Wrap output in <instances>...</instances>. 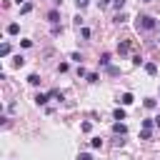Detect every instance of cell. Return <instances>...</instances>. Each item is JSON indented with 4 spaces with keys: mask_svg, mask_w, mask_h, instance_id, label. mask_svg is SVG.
<instances>
[{
    "mask_svg": "<svg viewBox=\"0 0 160 160\" xmlns=\"http://www.w3.org/2000/svg\"><path fill=\"white\" fill-rule=\"evenodd\" d=\"M135 28H138V32H150V30L158 28V22H155V18H150V15H140V18L135 20Z\"/></svg>",
    "mask_w": 160,
    "mask_h": 160,
    "instance_id": "obj_1",
    "label": "cell"
},
{
    "mask_svg": "<svg viewBox=\"0 0 160 160\" xmlns=\"http://www.w3.org/2000/svg\"><path fill=\"white\" fill-rule=\"evenodd\" d=\"M112 132H115V135H125V132H128V128H125L122 122H115V125H112Z\"/></svg>",
    "mask_w": 160,
    "mask_h": 160,
    "instance_id": "obj_2",
    "label": "cell"
},
{
    "mask_svg": "<svg viewBox=\"0 0 160 160\" xmlns=\"http://www.w3.org/2000/svg\"><path fill=\"white\" fill-rule=\"evenodd\" d=\"M48 100H50V95H45V92H38V95H35V102H38V105H45Z\"/></svg>",
    "mask_w": 160,
    "mask_h": 160,
    "instance_id": "obj_3",
    "label": "cell"
},
{
    "mask_svg": "<svg viewBox=\"0 0 160 160\" xmlns=\"http://www.w3.org/2000/svg\"><path fill=\"white\" fill-rule=\"evenodd\" d=\"M132 100H135V98H132V92H122V98H120V102H122V105H132Z\"/></svg>",
    "mask_w": 160,
    "mask_h": 160,
    "instance_id": "obj_4",
    "label": "cell"
},
{
    "mask_svg": "<svg viewBox=\"0 0 160 160\" xmlns=\"http://www.w3.org/2000/svg\"><path fill=\"white\" fill-rule=\"evenodd\" d=\"M18 32H20V25L18 22H10L8 25V35H18Z\"/></svg>",
    "mask_w": 160,
    "mask_h": 160,
    "instance_id": "obj_5",
    "label": "cell"
},
{
    "mask_svg": "<svg viewBox=\"0 0 160 160\" xmlns=\"http://www.w3.org/2000/svg\"><path fill=\"white\" fill-rule=\"evenodd\" d=\"M112 118H115V120H125V110H122V108H115V110H112Z\"/></svg>",
    "mask_w": 160,
    "mask_h": 160,
    "instance_id": "obj_6",
    "label": "cell"
},
{
    "mask_svg": "<svg viewBox=\"0 0 160 160\" xmlns=\"http://www.w3.org/2000/svg\"><path fill=\"white\" fill-rule=\"evenodd\" d=\"M98 62H100V65H105V68H110V55H108V52H102Z\"/></svg>",
    "mask_w": 160,
    "mask_h": 160,
    "instance_id": "obj_7",
    "label": "cell"
},
{
    "mask_svg": "<svg viewBox=\"0 0 160 160\" xmlns=\"http://www.w3.org/2000/svg\"><path fill=\"white\" fill-rule=\"evenodd\" d=\"M145 70H148V75H155L158 72V65L155 62H145Z\"/></svg>",
    "mask_w": 160,
    "mask_h": 160,
    "instance_id": "obj_8",
    "label": "cell"
},
{
    "mask_svg": "<svg viewBox=\"0 0 160 160\" xmlns=\"http://www.w3.org/2000/svg\"><path fill=\"white\" fill-rule=\"evenodd\" d=\"M152 125H155V118H152V120H150V118L142 120V130H152Z\"/></svg>",
    "mask_w": 160,
    "mask_h": 160,
    "instance_id": "obj_9",
    "label": "cell"
},
{
    "mask_svg": "<svg viewBox=\"0 0 160 160\" xmlns=\"http://www.w3.org/2000/svg\"><path fill=\"white\" fill-rule=\"evenodd\" d=\"M58 18H60V15H58V10H50V12H48V20H50L52 25L58 22Z\"/></svg>",
    "mask_w": 160,
    "mask_h": 160,
    "instance_id": "obj_10",
    "label": "cell"
},
{
    "mask_svg": "<svg viewBox=\"0 0 160 160\" xmlns=\"http://www.w3.org/2000/svg\"><path fill=\"white\" fill-rule=\"evenodd\" d=\"M28 82H30V85H40V75H35V72L28 75Z\"/></svg>",
    "mask_w": 160,
    "mask_h": 160,
    "instance_id": "obj_11",
    "label": "cell"
},
{
    "mask_svg": "<svg viewBox=\"0 0 160 160\" xmlns=\"http://www.w3.org/2000/svg\"><path fill=\"white\" fill-rule=\"evenodd\" d=\"M0 55H2V58H8V55H10V45H8V42H2V48H0Z\"/></svg>",
    "mask_w": 160,
    "mask_h": 160,
    "instance_id": "obj_12",
    "label": "cell"
},
{
    "mask_svg": "<svg viewBox=\"0 0 160 160\" xmlns=\"http://www.w3.org/2000/svg\"><path fill=\"white\" fill-rule=\"evenodd\" d=\"M12 65H15V68H22V65H25V58H22V55H18V58L12 60Z\"/></svg>",
    "mask_w": 160,
    "mask_h": 160,
    "instance_id": "obj_13",
    "label": "cell"
},
{
    "mask_svg": "<svg viewBox=\"0 0 160 160\" xmlns=\"http://www.w3.org/2000/svg\"><path fill=\"white\" fill-rule=\"evenodd\" d=\"M90 148H95V150L102 148V140H100V138H92V140H90Z\"/></svg>",
    "mask_w": 160,
    "mask_h": 160,
    "instance_id": "obj_14",
    "label": "cell"
},
{
    "mask_svg": "<svg viewBox=\"0 0 160 160\" xmlns=\"http://www.w3.org/2000/svg\"><path fill=\"white\" fill-rule=\"evenodd\" d=\"M100 78H98V72H88V82H98Z\"/></svg>",
    "mask_w": 160,
    "mask_h": 160,
    "instance_id": "obj_15",
    "label": "cell"
},
{
    "mask_svg": "<svg viewBox=\"0 0 160 160\" xmlns=\"http://www.w3.org/2000/svg\"><path fill=\"white\" fill-rule=\"evenodd\" d=\"M118 50H120V52H128V50H130V45H128V42H120V45H118Z\"/></svg>",
    "mask_w": 160,
    "mask_h": 160,
    "instance_id": "obj_16",
    "label": "cell"
},
{
    "mask_svg": "<svg viewBox=\"0 0 160 160\" xmlns=\"http://www.w3.org/2000/svg\"><path fill=\"white\" fill-rule=\"evenodd\" d=\"M30 10H32V5H30V2H25V5L20 8V12H30Z\"/></svg>",
    "mask_w": 160,
    "mask_h": 160,
    "instance_id": "obj_17",
    "label": "cell"
},
{
    "mask_svg": "<svg viewBox=\"0 0 160 160\" xmlns=\"http://www.w3.org/2000/svg\"><path fill=\"white\" fill-rule=\"evenodd\" d=\"M70 60H75V62H80V60H82V55H80V52H72V55H70Z\"/></svg>",
    "mask_w": 160,
    "mask_h": 160,
    "instance_id": "obj_18",
    "label": "cell"
},
{
    "mask_svg": "<svg viewBox=\"0 0 160 160\" xmlns=\"http://www.w3.org/2000/svg\"><path fill=\"white\" fill-rule=\"evenodd\" d=\"M145 108H155V100L152 98H145Z\"/></svg>",
    "mask_w": 160,
    "mask_h": 160,
    "instance_id": "obj_19",
    "label": "cell"
},
{
    "mask_svg": "<svg viewBox=\"0 0 160 160\" xmlns=\"http://www.w3.org/2000/svg\"><path fill=\"white\" fill-rule=\"evenodd\" d=\"M92 130V122H82V132H90Z\"/></svg>",
    "mask_w": 160,
    "mask_h": 160,
    "instance_id": "obj_20",
    "label": "cell"
},
{
    "mask_svg": "<svg viewBox=\"0 0 160 160\" xmlns=\"http://www.w3.org/2000/svg\"><path fill=\"white\" fill-rule=\"evenodd\" d=\"M150 132H152V130H140V138H142V140H148V138H150Z\"/></svg>",
    "mask_w": 160,
    "mask_h": 160,
    "instance_id": "obj_21",
    "label": "cell"
},
{
    "mask_svg": "<svg viewBox=\"0 0 160 160\" xmlns=\"http://www.w3.org/2000/svg\"><path fill=\"white\" fill-rule=\"evenodd\" d=\"M78 160H92V158H90V152H80V155H78Z\"/></svg>",
    "mask_w": 160,
    "mask_h": 160,
    "instance_id": "obj_22",
    "label": "cell"
},
{
    "mask_svg": "<svg viewBox=\"0 0 160 160\" xmlns=\"http://www.w3.org/2000/svg\"><path fill=\"white\" fill-rule=\"evenodd\" d=\"M112 5H115V8H118V10H122V5H125V0H115V2H112Z\"/></svg>",
    "mask_w": 160,
    "mask_h": 160,
    "instance_id": "obj_23",
    "label": "cell"
},
{
    "mask_svg": "<svg viewBox=\"0 0 160 160\" xmlns=\"http://www.w3.org/2000/svg\"><path fill=\"white\" fill-rule=\"evenodd\" d=\"M75 2H78V8H85V5L90 2V0H75Z\"/></svg>",
    "mask_w": 160,
    "mask_h": 160,
    "instance_id": "obj_24",
    "label": "cell"
},
{
    "mask_svg": "<svg viewBox=\"0 0 160 160\" xmlns=\"http://www.w3.org/2000/svg\"><path fill=\"white\" fill-rule=\"evenodd\" d=\"M155 125H158V128H160V115H158V118H155Z\"/></svg>",
    "mask_w": 160,
    "mask_h": 160,
    "instance_id": "obj_25",
    "label": "cell"
},
{
    "mask_svg": "<svg viewBox=\"0 0 160 160\" xmlns=\"http://www.w3.org/2000/svg\"><path fill=\"white\" fill-rule=\"evenodd\" d=\"M100 2H102V5H108V2H110V0H100Z\"/></svg>",
    "mask_w": 160,
    "mask_h": 160,
    "instance_id": "obj_26",
    "label": "cell"
},
{
    "mask_svg": "<svg viewBox=\"0 0 160 160\" xmlns=\"http://www.w3.org/2000/svg\"><path fill=\"white\" fill-rule=\"evenodd\" d=\"M142 2H150V0H142Z\"/></svg>",
    "mask_w": 160,
    "mask_h": 160,
    "instance_id": "obj_27",
    "label": "cell"
}]
</instances>
